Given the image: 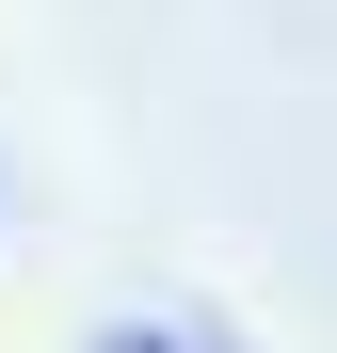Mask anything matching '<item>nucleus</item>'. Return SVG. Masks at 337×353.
<instances>
[{
  "instance_id": "obj_1",
  "label": "nucleus",
  "mask_w": 337,
  "mask_h": 353,
  "mask_svg": "<svg viewBox=\"0 0 337 353\" xmlns=\"http://www.w3.org/2000/svg\"><path fill=\"white\" fill-rule=\"evenodd\" d=\"M96 353H193V337H161V321H112V337H96Z\"/></svg>"
}]
</instances>
